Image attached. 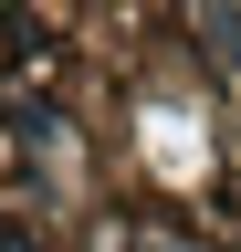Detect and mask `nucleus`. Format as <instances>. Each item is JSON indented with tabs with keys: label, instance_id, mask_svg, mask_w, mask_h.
<instances>
[{
	"label": "nucleus",
	"instance_id": "f257e3e1",
	"mask_svg": "<svg viewBox=\"0 0 241 252\" xmlns=\"http://www.w3.org/2000/svg\"><path fill=\"white\" fill-rule=\"evenodd\" d=\"M136 252H168V242H136Z\"/></svg>",
	"mask_w": 241,
	"mask_h": 252
}]
</instances>
